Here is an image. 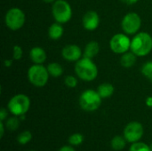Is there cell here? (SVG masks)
Returning <instances> with one entry per match:
<instances>
[{"label":"cell","mask_w":152,"mask_h":151,"mask_svg":"<svg viewBox=\"0 0 152 151\" xmlns=\"http://www.w3.org/2000/svg\"><path fill=\"white\" fill-rule=\"evenodd\" d=\"M75 73L77 77L86 82L94 81L98 76V68L92 59L84 57L76 61Z\"/></svg>","instance_id":"6da1fadb"},{"label":"cell","mask_w":152,"mask_h":151,"mask_svg":"<svg viewBox=\"0 0 152 151\" xmlns=\"http://www.w3.org/2000/svg\"><path fill=\"white\" fill-rule=\"evenodd\" d=\"M132 51L137 57H142L148 55L152 51V36L147 32H140L131 40Z\"/></svg>","instance_id":"7a4b0ae2"},{"label":"cell","mask_w":152,"mask_h":151,"mask_svg":"<svg viewBox=\"0 0 152 151\" xmlns=\"http://www.w3.org/2000/svg\"><path fill=\"white\" fill-rule=\"evenodd\" d=\"M102 97L97 91L88 89L84 91L79 97V105L81 109L87 112L97 110L102 104Z\"/></svg>","instance_id":"3957f363"},{"label":"cell","mask_w":152,"mask_h":151,"mask_svg":"<svg viewBox=\"0 0 152 151\" xmlns=\"http://www.w3.org/2000/svg\"><path fill=\"white\" fill-rule=\"evenodd\" d=\"M29 107L30 100L26 94L23 93H19L12 96L7 104V109L10 113L16 117L25 115L28 111Z\"/></svg>","instance_id":"277c9868"},{"label":"cell","mask_w":152,"mask_h":151,"mask_svg":"<svg viewBox=\"0 0 152 151\" xmlns=\"http://www.w3.org/2000/svg\"><path fill=\"white\" fill-rule=\"evenodd\" d=\"M47 68L42 64H34L28 70V79L36 87L45 86L49 79Z\"/></svg>","instance_id":"5b68a950"},{"label":"cell","mask_w":152,"mask_h":151,"mask_svg":"<svg viewBox=\"0 0 152 151\" xmlns=\"http://www.w3.org/2000/svg\"><path fill=\"white\" fill-rule=\"evenodd\" d=\"M52 13L56 22L64 24L72 17V8L66 0H56L52 6Z\"/></svg>","instance_id":"8992f818"},{"label":"cell","mask_w":152,"mask_h":151,"mask_svg":"<svg viewBox=\"0 0 152 151\" xmlns=\"http://www.w3.org/2000/svg\"><path fill=\"white\" fill-rule=\"evenodd\" d=\"M25 13L18 7H12L9 9L4 16V23L6 27L13 31L21 28L25 23Z\"/></svg>","instance_id":"52a82bcc"},{"label":"cell","mask_w":152,"mask_h":151,"mask_svg":"<svg viewBox=\"0 0 152 151\" xmlns=\"http://www.w3.org/2000/svg\"><path fill=\"white\" fill-rule=\"evenodd\" d=\"M142 27V19L136 12L126 13L122 21L121 28L126 35H135L138 33Z\"/></svg>","instance_id":"ba28073f"},{"label":"cell","mask_w":152,"mask_h":151,"mask_svg":"<svg viewBox=\"0 0 152 151\" xmlns=\"http://www.w3.org/2000/svg\"><path fill=\"white\" fill-rule=\"evenodd\" d=\"M131 39L126 34L118 33L114 35L110 41V50L117 54H123L130 50Z\"/></svg>","instance_id":"9c48e42d"},{"label":"cell","mask_w":152,"mask_h":151,"mask_svg":"<svg viewBox=\"0 0 152 151\" xmlns=\"http://www.w3.org/2000/svg\"><path fill=\"white\" fill-rule=\"evenodd\" d=\"M143 133H144L143 126L141 123L137 121H133L128 123L124 129V137L126 140V142L130 143L139 142L142 138Z\"/></svg>","instance_id":"30bf717a"},{"label":"cell","mask_w":152,"mask_h":151,"mask_svg":"<svg viewBox=\"0 0 152 151\" xmlns=\"http://www.w3.org/2000/svg\"><path fill=\"white\" fill-rule=\"evenodd\" d=\"M82 24L85 29L88 31L95 30L100 25V16L95 11L86 12L82 19Z\"/></svg>","instance_id":"8fae6325"},{"label":"cell","mask_w":152,"mask_h":151,"mask_svg":"<svg viewBox=\"0 0 152 151\" xmlns=\"http://www.w3.org/2000/svg\"><path fill=\"white\" fill-rule=\"evenodd\" d=\"M81 48L77 44H68L61 50V56L68 61H77L82 58Z\"/></svg>","instance_id":"7c38bea8"},{"label":"cell","mask_w":152,"mask_h":151,"mask_svg":"<svg viewBox=\"0 0 152 151\" xmlns=\"http://www.w3.org/2000/svg\"><path fill=\"white\" fill-rule=\"evenodd\" d=\"M29 58L34 64H43L46 60V53L43 48L35 46L29 52Z\"/></svg>","instance_id":"4fadbf2b"},{"label":"cell","mask_w":152,"mask_h":151,"mask_svg":"<svg viewBox=\"0 0 152 151\" xmlns=\"http://www.w3.org/2000/svg\"><path fill=\"white\" fill-rule=\"evenodd\" d=\"M100 52V44L96 41H90L85 47L83 56L86 58L93 59Z\"/></svg>","instance_id":"5bb4252c"},{"label":"cell","mask_w":152,"mask_h":151,"mask_svg":"<svg viewBox=\"0 0 152 151\" xmlns=\"http://www.w3.org/2000/svg\"><path fill=\"white\" fill-rule=\"evenodd\" d=\"M63 33H64L63 27H62L61 23H59V22L53 23L48 28V36L53 40L60 39L62 36Z\"/></svg>","instance_id":"9a60e30c"},{"label":"cell","mask_w":152,"mask_h":151,"mask_svg":"<svg viewBox=\"0 0 152 151\" xmlns=\"http://www.w3.org/2000/svg\"><path fill=\"white\" fill-rule=\"evenodd\" d=\"M137 56L131 51V52H126L122 54L121 59H120V63L124 68L129 69L132 68L135 62H136Z\"/></svg>","instance_id":"2e32d148"},{"label":"cell","mask_w":152,"mask_h":151,"mask_svg":"<svg viewBox=\"0 0 152 151\" xmlns=\"http://www.w3.org/2000/svg\"><path fill=\"white\" fill-rule=\"evenodd\" d=\"M114 86L112 84L110 83H103L101 84L98 88H97V92L100 94V96L102 99H106V98H110L113 93H114Z\"/></svg>","instance_id":"e0dca14e"},{"label":"cell","mask_w":152,"mask_h":151,"mask_svg":"<svg viewBox=\"0 0 152 151\" xmlns=\"http://www.w3.org/2000/svg\"><path fill=\"white\" fill-rule=\"evenodd\" d=\"M46 68L49 75L53 77H59L63 74V68L58 62H51L47 65Z\"/></svg>","instance_id":"ac0fdd59"},{"label":"cell","mask_w":152,"mask_h":151,"mask_svg":"<svg viewBox=\"0 0 152 151\" xmlns=\"http://www.w3.org/2000/svg\"><path fill=\"white\" fill-rule=\"evenodd\" d=\"M126 145V140L125 139V137L118 136V135L113 137L110 142V146L114 150H122L125 149Z\"/></svg>","instance_id":"d6986e66"},{"label":"cell","mask_w":152,"mask_h":151,"mask_svg":"<svg viewBox=\"0 0 152 151\" xmlns=\"http://www.w3.org/2000/svg\"><path fill=\"white\" fill-rule=\"evenodd\" d=\"M19 125H20V119L16 116L8 118L5 122V127L10 131L17 130L19 128Z\"/></svg>","instance_id":"ffe728a7"},{"label":"cell","mask_w":152,"mask_h":151,"mask_svg":"<svg viewBox=\"0 0 152 151\" xmlns=\"http://www.w3.org/2000/svg\"><path fill=\"white\" fill-rule=\"evenodd\" d=\"M32 139V134L29 131H24L20 133L17 137V142L20 145H25L28 143Z\"/></svg>","instance_id":"44dd1931"},{"label":"cell","mask_w":152,"mask_h":151,"mask_svg":"<svg viewBox=\"0 0 152 151\" xmlns=\"http://www.w3.org/2000/svg\"><path fill=\"white\" fill-rule=\"evenodd\" d=\"M142 74L152 82V61H147L143 64V66L141 69Z\"/></svg>","instance_id":"7402d4cb"},{"label":"cell","mask_w":152,"mask_h":151,"mask_svg":"<svg viewBox=\"0 0 152 151\" xmlns=\"http://www.w3.org/2000/svg\"><path fill=\"white\" fill-rule=\"evenodd\" d=\"M83 142H84V136L78 133H73L69 137V143L71 146H78L82 144Z\"/></svg>","instance_id":"603a6c76"},{"label":"cell","mask_w":152,"mask_h":151,"mask_svg":"<svg viewBox=\"0 0 152 151\" xmlns=\"http://www.w3.org/2000/svg\"><path fill=\"white\" fill-rule=\"evenodd\" d=\"M129 151H151V147L147 145L146 143L136 142L131 145Z\"/></svg>","instance_id":"cb8c5ba5"},{"label":"cell","mask_w":152,"mask_h":151,"mask_svg":"<svg viewBox=\"0 0 152 151\" xmlns=\"http://www.w3.org/2000/svg\"><path fill=\"white\" fill-rule=\"evenodd\" d=\"M64 84L69 88H75L77 85V78L73 76H67L64 78Z\"/></svg>","instance_id":"d4e9b609"},{"label":"cell","mask_w":152,"mask_h":151,"mask_svg":"<svg viewBox=\"0 0 152 151\" xmlns=\"http://www.w3.org/2000/svg\"><path fill=\"white\" fill-rule=\"evenodd\" d=\"M22 54H23L22 48L18 44L14 45L12 48V60H14V61L20 60L22 57Z\"/></svg>","instance_id":"484cf974"},{"label":"cell","mask_w":152,"mask_h":151,"mask_svg":"<svg viewBox=\"0 0 152 151\" xmlns=\"http://www.w3.org/2000/svg\"><path fill=\"white\" fill-rule=\"evenodd\" d=\"M7 115H8L7 109H4V108H2L1 110H0V121L4 122L7 118Z\"/></svg>","instance_id":"4316f807"},{"label":"cell","mask_w":152,"mask_h":151,"mask_svg":"<svg viewBox=\"0 0 152 151\" xmlns=\"http://www.w3.org/2000/svg\"><path fill=\"white\" fill-rule=\"evenodd\" d=\"M58 151H76L74 150L73 147H71V145H67V146H63L61 147Z\"/></svg>","instance_id":"83f0119b"},{"label":"cell","mask_w":152,"mask_h":151,"mask_svg":"<svg viewBox=\"0 0 152 151\" xmlns=\"http://www.w3.org/2000/svg\"><path fill=\"white\" fill-rule=\"evenodd\" d=\"M4 122L0 121V137L1 138L4 136Z\"/></svg>","instance_id":"f1b7e54d"},{"label":"cell","mask_w":152,"mask_h":151,"mask_svg":"<svg viewBox=\"0 0 152 151\" xmlns=\"http://www.w3.org/2000/svg\"><path fill=\"white\" fill-rule=\"evenodd\" d=\"M123 3H125V4H129V5H131V4H136L139 0H121Z\"/></svg>","instance_id":"f546056e"},{"label":"cell","mask_w":152,"mask_h":151,"mask_svg":"<svg viewBox=\"0 0 152 151\" xmlns=\"http://www.w3.org/2000/svg\"><path fill=\"white\" fill-rule=\"evenodd\" d=\"M146 105L152 109V96H150L146 99Z\"/></svg>","instance_id":"4dcf8cb0"},{"label":"cell","mask_w":152,"mask_h":151,"mask_svg":"<svg viewBox=\"0 0 152 151\" xmlns=\"http://www.w3.org/2000/svg\"><path fill=\"white\" fill-rule=\"evenodd\" d=\"M12 61H9V60L4 61V66L5 67H10L12 65Z\"/></svg>","instance_id":"1f68e13d"},{"label":"cell","mask_w":152,"mask_h":151,"mask_svg":"<svg viewBox=\"0 0 152 151\" xmlns=\"http://www.w3.org/2000/svg\"><path fill=\"white\" fill-rule=\"evenodd\" d=\"M43 2H45V3H47V4H50V3H54L56 0H42Z\"/></svg>","instance_id":"d6a6232c"},{"label":"cell","mask_w":152,"mask_h":151,"mask_svg":"<svg viewBox=\"0 0 152 151\" xmlns=\"http://www.w3.org/2000/svg\"><path fill=\"white\" fill-rule=\"evenodd\" d=\"M150 147H151V151H152V143L151 144V145H150Z\"/></svg>","instance_id":"836d02e7"},{"label":"cell","mask_w":152,"mask_h":151,"mask_svg":"<svg viewBox=\"0 0 152 151\" xmlns=\"http://www.w3.org/2000/svg\"><path fill=\"white\" fill-rule=\"evenodd\" d=\"M30 151H36V150H30Z\"/></svg>","instance_id":"e575fe53"}]
</instances>
